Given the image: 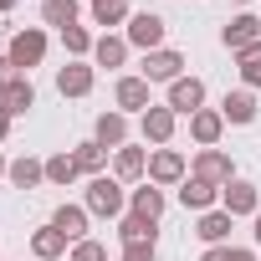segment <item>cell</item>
<instances>
[{"label": "cell", "mask_w": 261, "mask_h": 261, "mask_svg": "<svg viewBox=\"0 0 261 261\" xmlns=\"http://www.w3.org/2000/svg\"><path fill=\"white\" fill-rule=\"evenodd\" d=\"M51 225L77 246V241H87V225H92V215H87V205H72V200H62L57 210H51Z\"/></svg>", "instance_id": "16"}, {"label": "cell", "mask_w": 261, "mask_h": 261, "mask_svg": "<svg viewBox=\"0 0 261 261\" xmlns=\"http://www.w3.org/2000/svg\"><path fill=\"white\" fill-rule=\"evenodd\" d=\"M128 210H134V215H144V220H164V210H169V195L159 190V185H134V190H128Z\"/></svg>", "instance_id": "14"}, {"label": "cell", "mask_w": 261, "mask_h": 261, "mask_svg": "<svg viewBox=\"0 0 261 261\" xmlns=\"http://www.w3.org/2000/svg\"><path fill=\"white\" fill-rule=\"evenodd\" d=\"M11 123H16V118H11L6 108H0V144H6V139H11Z\"/></svg>", "instance_id": "37"}, {"label": "cell", "mask_w": 261, "mask_h": 261, "mask_svg": "<svg viewBox=\"0 0 261 261\" xmlns=\"http://www.w3.org/2000/svg\"><path fill=\"white\" fill-rule=\"evenodd\" d=\"M16 77H21V72H16V62L0 51V87H6V82H16Z\"/></svg>", "instance_id": "34"}, {"label": "cell", "mask_w": 261, "mask_h": 261, "mask_svg": "<svg viewBox=\"0 0 261 261\" xmlns=\"http://www.w3.org/2000/svg\"><path fill=\"white\" fill-rule=\"evenodd\" d=\"M77 159H72V149H62V154H51L46 159V185H57V190H67V185H77Z\"/></svg>", "instance_id": "28"}, {"label": "cell", "mask_w": 261, "mask_h": 261, "mask_svg": "<svg viewBox=\"0 0 261 261\" xmlns=\"http://www.w3.org/2000/svg\"><path fill=\"white\" fill-rule=\"evenodd\" d=\"M6 41H11V36H6V21H0V51H6Z\"/></svg>", "instance_id": "40"}, {"label": "cell", "mask_w": 261, "mask_h": 261, "mask_svg": "<svg viewBox=\"0 0 261 261\" xmlns=\"http://www.w3.org/2000/svg\"><path fill=\"white\" fill-rule=\"evenodd\" d=\"M6 179H11V190H36V185H46V159H36V154H21V159H11Z\"/></svg>", "instance_id": "22"}, {"label": "cell", "mask_w": 261, "mask_h": 261, "mask_svg": "<svg viewBox=\"0 0 261 261\" xmlns=\"http://www.w3.org/2000/svg\"><path fill=\"white\" fill-rule=\"evenodd\" d=\"M179 205H185V210H195V215H205V210H215V205H220V185H210V179H195V174H190V179L179 185Z\"/></svg>", "instance_id": "19"}, {"label": "cell", "mask_w": 261, "mask_h": 261, "mask_svg": "<svg viewBox=\"0 0 261 261\" xmlns=\"http://www.w3.org/2000/svg\"><path fill=\"white\" fill-rule=\"evenodd\" d=\"M87 6H102V0H87Z\"/></svg>", "instance_id": "43"}, {"label": "cell", "mask_w": 261, "mask_h": 261, "mask_svg": "<svg viewBox=\"0 0 261 261\" xmlns=\"http://www.w3.org/2000/svg\"><path fill=\"white\" fill-rule=\"evenodd\" d=\"M77 16H82V0H41V21L57 26V31L77 26Z\"/></svg>", "instance_id": "27"}, {"label": "cell", "mask_w": 261, "mask_h": 261, "mask_svg": "<svg viewBox=\"0 0 261 261\" xmlns=\"http://www.w3.org/2000/svg\"><path fill=\"white\" fill-rule=\"evenodd\" d=\"M97 87V67L92 62H67V67H57V92L62 97H87Z\"/></svg>", "instance_id": "12"}, {"label": "cell", "mask_w": 261, "mask_h": 261, "mask_svg": "<svg viewBox=\"0 0 261 261\" xmlns=\"http://www.w3.org/2000/svg\"><path fill=\"white\" fill-rule=\"evenodd\" d=\"M123 21H134V11H128V0H102V6H92V26L113 31V26H123Z\"/></svg>", "instance_id": "31"}, {"label": "cell", "mask_w": 261, "mask_h": 261, "mask_svg": "<svg viewBox=\"0 0 261 261\" xmlns=\"http://www.w3.org/2000/svg\"><path fill=\"white\" fill-rule=\"evenodd\" d=\"M113 108H118V113H139V118H144V113L154 108L149 82H144V77H118V82H113Z\"/></svg>", "instance_id": "11"}, {"label": "cell", "mask_w": 261, "mask_h": 261, "mask_svg": "<svg viewBox=\"0 0 261 261\" xmlns=\"http://www.w3.org/2000/svg\"><path fill=\"white\" fill-rule=\"evenodd\" d=\"M67 251H72V241H67L51 220H46L41 230H31V256H36V261H57V256H67Z\"/></svg>", "instance_id": "24"}, {"label": "cell", "mask_w": 261, "mask_h": 261, "mask_svg": "<svg viewBox=\"0 0 261 261\" xmlns=\"http://www.w3.org/2000/svg\"><path fill=\"white\" fill-rule=\"evenodd\" d=\"M174 128H179V113H174V108H164V102H154V108L139 118V134H144V144H154V149H169Z\"/></svg>", "instance_id": "7"}, {"label": "cell", "mask_w": 261, "mask_h": 261, "mask_svg": "<svg viewBox=\"0 0 261 261\" xmlns=\"http://www.w3.org/2000/svg\"><path fill=\"white\" fill-rule=\"evenodd\" d=\"M230 261H256V251L251 246H230Z\"/></svg>", "instance_id": "36"}, {"label": "cell", "mask_w": 261, "mask_h": 261, "mask_svg": "<svg viewBox=\"0 0 261 261\" xmlns=\"http://www.w3.org/2000/svg\"><path fill=\"white\" fill-rule=\"evenodd\" d=\"M67 261H108V246H102V241H92V236H87V241H77V246H72V251H67Z\"/></svg>", "instance_id": "32"}, {"label": "cell", "mask_w": 261, "mask_h": 261, "mask_svg": "<svg viewBox=\"0 0 261 261\" xmlns=\"http://www.w3.org/2000/svg\"><path fill=\"white\" fill-rule=\"evenodd\" d=\"M46 46H51V41H46V31H41V26H21V31L6 41V57L16 62V72H21V77H31V67H41V62H46Z\"/></svg>", "instance_id": "2"}, {"label": "cell", "mask_w": 261, "mask_h": 261, "mask_svg": "<svg viewBox=\"0 0 261 261\" xmlns=\"http://www.w3.org/2000/svg\"><path fill=\"white\" fill-rule=\"evenodd\" d=\"M113 174H118L123 185H144V179H149V149L123 144V149L113 154Z\"/></svg>", "instance_id": "13"}, {"label": "cell", "mask_w": 261, "mask_h": 261, "mask_svg": "<svg viewBox=\"0 0 261 261\" xmlns=\"http://www.w3.org/2000/svg\"><path fill=\"white\" fill-rule=\"evenodd\" d=\"M16 11V0H0V16H11Z\"/></svg>", "instance_id": "39"}, {"label": "cell", "mask_w": 261, "mask_h": 261, "mask_svg": "<svg viewBox=\"0 0 261 261\" xmlns=\"http://www.w3.org/2000/svg\"><path fill=\"white\" fill-rule=\"evenodd\" d=\"M190 174H195V179H210V185H220V190H225V185L236 179V164H230V154H225V149H200V154H195V164H190Z\"/></svg>", "instance_id": "9"}, {"label": "cell", "mask_w": 261, "mask_h": 261, "mask_svg": "<svg viewBox=\"0 0 261 261\" xmlns=\"http://www.w3.org/2000/svg\"><path fill=\"white\" fill-rule=\"evenodd\" d=\"M62 46H67V57H72V62H92L97 36H92L87 26H67V31H62Z\"/></svg>", "instance_id": "29"}, {"label": "cell", "mask_w": 261, "mask_h": 261, "mask_svg": "<svg viewBox=\"0 0 261 261\" xmlns=\"http://www.w3.org/2000/svg\"><path fill=\"white\" fill-rule=\"evenodd\" d=\"M230 225H236V215H225L220 205L205 210V215H195V236H200L205 246H230Z\"/></svg>", "instance_id": "20"}, {"label": "cell", "mask_w": 261, "mask_h": 261, "mask_svg": "<svg viewBox=\"0 0 261 261\" xmlns=\"http://www.w3.org/2000/svg\"><path fill=\"white\" fill-rule=\"evenodd\" d=\"M200 261H230V246H205Z\"/></svg>", "instance_id": "35"}, {"label": "cell", "mask_w": 261, "mask_h": 261, "mask_svg": "<svg viewBox=\"0 0 261 261\" xmlns=\"http://www.w3.org/2000/svg\"><path fill=\"white\" fill-rule=\"evenodd\" d=\"M92 139L102 144V149H123L128 144V113H118V108H108V113H97V123H92Z\"/></svg>", "instance_id": "17"}, {"label": "cell", "mask_w": 261, "mask_h": 261, "mask_svg": "<svg viewBox=\"0 0 261 261\" xmlns=\"http://www.w3.org/2000/svg\"><path fill=\"white\" fill-rule=\"evenodd\" d=\"M139 77H144L149 87H154V82H164V87H169V82H179V77H185V51H174V46L149 51V57H144V67H139Z\"/></svg>", "instance_id": "5"}, {"label": "cell", "mask_w": 261, "mask_h": 261, "mask_svg": "<svg viewBox=\"0 0 261 261\" xmlns=\"http://www.w3.org/2000/svg\"><path fill=\"white\" fill-rule=\"evenodd\" d=\"M164 108H174L179 118H195V113L205 108V82L185 72L179 82H169V92H164Z\"/></svg>", "instance_id": "8"}, {"label": "cell", "mask_w": 261, "mask_h": 261, "mask_svg": "<svg viewBox=\"0 0 261 261\" xmlns=\"http://www.w3.org/2000/svg\"><path fill=\"white\" fill-rule=\"evenodd\" d=\"M220 134H225L220 108H200V113L190 118V139H195L200 149H220Z\"/></svg>", "instance_id": "21"}, {"label": "cell", "mask_w": 261, "mask_h": 261, "mask_svg": "<svg viewBox=\"0 0 261 261\" xmlns=\"http://www.w3.org/2000/svg\"><path fill=\"white\" fill-rule=\"evenodd\" d=\"M0 261H6V256H0Z\"/></svg>", "instance_id": "44"}, {"label": "cell", "mask_w": 261, "mask_h": 261, "mask_svg": "<svg viewBox=\"0 0 261 261\" xmlns=\"http://www.w3.org/2000/svg\"><path fill=\"white\" fill-rule=\"evenodd\" d=\"M256 113H261V102H256V92H251V87H236V92H225V97H220V118H225V123H236V128L256 123Z\"/></svg>", "instance_id": "15"}, {"label": "cell", "mask_w": 261, "mask_h": 261, "mask_svg": "<svg viewBox=\"0 0 261 261\" xmlns=\"http://www.w3.org/2000/svg\"><path fill=\"white\" fill-rule=\"evenodd\" d=\"M261 41V16H251V11H236L225 26H220V46L236 57V51H246V46H256Z\"/></svg>", "instance_id": "6"}, {"label": "cell", "mask_w": 261, "mask_h": 261, "mask_svg": "<svg viewBox=\"0 0 261 261\" xmlns=\"http://www.w3.org/2000/svg\"><path fill=\"white\" fill-rule=\"evenodd\" d=\"M0 108H6L11 118H26V113L36 108V87H31V77H16V82L0 87Z\"/></svg>", "instance_id": "23"}, {"label": "cell", "mask_w": 261, "mask_h": 261, "mask_svg": "<svg viewBox=\"0 0 261 261\" xmlns=\"http://www.w3.org/2000/svg\"><path fill=\"white\" fill-rule=\"evenodd\" d=\"M6 169H11V164H6V154H0V179H6Z\"/></svg>", "instance_id": "41"}, {"label": "cell", "mask_w": 261, "mask_h": 261, "mask_svg": "<svg viewBox=\"0 0 261 261\" xmlns=\"http://www.w3.org/2000/svg\"><path fill=\"white\" fill-rule=\"evenodd\" d=\"M82 205H87V215H97V220H123V215H128V185H123L118 174H97V179H87Z\"/></svg>", "instance_id": "1"}, {"label": "cell", "mask_w": 261, "mask_h": 261, "mask_svg": "<svg viewBox=\"0 0 261 261\" xmlns=\"http://www.w3.org/2000/svg\"><path fill=\"white\" fill-rule=\"evenodd\" d=\"M164 31H169V21H164V16H154V11H134V21H128V31H123V36H128V46H139V51L149 57V51H159V46H164Z\"/></svg>", "instance_id": "4"}, {"label": "cell", "mask_w": 261, "mask_h": 261, "mask_svg": "<svg viewBox=\"0 0 261 261\" xmlns=\"http://www.w3.org/2000/svg\"><path fill=\"white\" fill-rule=\"evenodd\" d=\"M230 6H241V11H246V6H251V0H230Z\"/></svg>", "instance_id": "42"}, {"label": "cell", "mask_w": 261, "mask_h": 261, "mask_svg": "<svg viewBox=\"0 0 261 261\" xmlns=\"http://www.w3.org/2000/svg\"><path fill=\"white\" fill-rule=\"evenodd\" d=\"M190 179V159L179 149H149V185L159 190H179Z\"/></svg>", "instance_id": "3"}, {"label": "cell", "mask_w": 261, "mask_h": 261, "mask_svg": "<svg viewBox=\"0 0 261 261\" xmlns=\"http://www.w3.org/2000/svg\"><path fill=\"white\" fill-rule=\"evenodd\" d=\"M118 261H159V246H149V241H144V246H123Z\"/></svg>", "instance_id": "33"}, {"label": "cell", "mask_w": 261, "mask_h": 261, "mask_svg": "<svg viewBox=\"0 0 261 261\" xmlns=\"http://www.w3.org/2000/svg\"><path fill=\"white\" fill-rule=\"evenodd\" d=\"M72 159H77V169H82L87 179H97V174H108V149H102L97 139H82V144L72 149Z\"/></svg>", "instance_id": "26"}, {"label": "cell", "mask_w": 261, "mask_h": 261, "mask_svg": "<svg viewBox=\"0 0 261 261\" xmlns=\"http://www.w3.org/2000/svg\"><path fill=\"white\" fill-rule=\"evenodd\" d=\"M118 241L123 246H159V220H144V215H134V210H128L123 220H118Z\"/></svg>", "instance_id": "25"}, {"label": "cell", "mask_w": 261, "mask_h": 261, "mask_svg": "<svg viewBox=\"0 0 261 261\" xmlns=\"http://www.w3.org/2000/svg\"><path fill=\"white\" fill-rule=\"evenodd\" d=\"M251 241H256V246H261V210H256V215H251Z\"/></svg>", "instance_id": "38"}, {"label": "cell", "mask_w": 261, "mask_h": 261, "mask_svg": "<svg viewBox=\"0 0 261 261\" xmlns=\"http://www.w3.org/2000/svg\"><path fill=\"white\" fill-rule=\"evenodd\" d=\"M128 36H118V31H102L97 36V46H92V67H108V72H118V67H128Z\"/></svg>", "instance_id": "18"}, {"label": "cell", "mask_w": 261, "mask_h": 261, "mask_svg": "<svg viewBox=\"0 0 261 261\" xmlns=\"http://www.w3.org/2000/svg\"><path fill=\"white\" fill-rule=\"evenodd\" d=\"M236 72H241V87H261V41L256 46H246V51H236Z\"/></svg>", "instance_id": "30"}, {"label": "cell", "mask_w": 261, "mask_h": 261, "mask_svg": "<svg viewBox=\"0 0 261 261\" xmlns=\"http://www.w3.org/2000/svg\"><path fill=\"white\" fill-rule=\"evenodd\" d=\"M220 210H225V215H236V220H241V215H256V210H261V190H256L251 179H241V174H236V179L220 190Z\"/></svg>", "instance_id": "10"}]
</instances>
